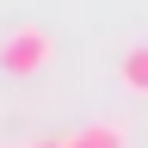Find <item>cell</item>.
<instances>
[{"instance_id": "3957f363", "label": "cell", "mask_w": 148, "mask_h": 148, "mask_svg": "<svg viewBox=\"0 0 148 148\" xmlns=\"http://www.w3.org/2000/svg\"><path fill=\"white\" fill-rule=\"evenodd\" d=\"M74 148H130V136L117 123H86L80 136H74Z\"/></svg>"}, {"instance_id": "7a4b0ae2", "label": "cell", "mask_w": 148, "mask_h": 148, "mask_svg": "<svg viewBox=\"0 0 148 148\" xmlns=\"http://www.w3.org/2000/svg\"><path fill=\"white\" fill-rule=\"evenodd\" d=\"M117 80H123V92L148 99V43H130V49L117 56Z\"/></svg>"}, {"instance_id": "6da1fadb", "label": "cell", "mask_w": 148, "mask_h": 148, "mask_svg": "<svg viewBox=\"0 0 148 148\" xmlns=\"http://www.w3.org/2000/svg\"><path fill=\"white\" fill-rule=\"evenodd\" d=\"M56 62V37L43 25H12L0 37V74H12V80H31V74H43Z\"/></svg>"}, {"instance_id": "277c9868", "label": "cell", "mask_w": 148, "mask_h": 148, "mask_svg": "<svg viewBox=\"0 0 148 148\" xmlns=\"http://www.w3.org/2000/svg\"><path fill=\"white\" fill-rule=\"evenodd\" d=\"M37 148H74V136H43Z\"/></svg>"}]
</instances>
